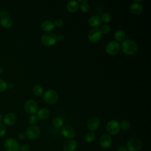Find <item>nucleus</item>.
<instances>
[{
  "instance_id": "bb28decb",
  "label": "nucleus",
  "mask_w": 151,
  "mask_h": 151,
  "mask_svg": "<svg viewBox=\"0 0 151 151\" xmlns=\"http://www.w3.org/2000/svg\"><path fill=\"white\" fill-rule=\"evenodd\" d=\"M111 19V16L110 15V14L109 13H104L102 14L101 17V21L107 23L109 22Z\"/></svg>"
},
{
  "instance_id": "dca6fc26",
  "label": "nucleus",
  "mask_w": 151,
  "mask_h": 151,
  "mask_svg": "<svg viewBox=\"0 0 151 151\" xmlns=\"http://www.w3.org/2000/svg\"><path fill=\"white\" fill-rule=\"evenodd\" d=\"M41 29L47 32H51L54 29V24L50 21H44L41 23Z\"/></svg>"
},
{
  "instance_id": "473e14b6",
  "label": "nucleus",
  "mask_w": 151,
  "mask_h": 151,
  "mask_svg": "<svg viewBox=\"0 0 151 151\" xmlns=\"http://www.w3.org/2000/svg\"><path fill=\"white\" fill-rule=\"evenodd\" d=\"M54 25V27H60L61 26H63V21L61 19H57L56 20H55L54 22L53 23Z\"/></svg>"
},
{
  "instance_id": "393cba45",
  "label": "nucleus",
  "mask_w": 151,
  "mask_h": 151,
  "mask_svg": "<svg viewBox=\"0 0 151 151\" xmlns=\"http://www.w3.org/2000/svg\"><path fill=\"white\" fill-rule=\"evenodd\" d=\"M95 139V134L93 132H88L85 136V140L88 143H91L94 141Z\"/></svg>"
},
{
  "instance_id": "a211bd4d",
  "label": "nucleus",
  "mask_w": 151,
  "mask_h": 151,
  "mask_svg": "<svg viewBox=\"0 0 151 151\" xmlns=\"http://www.w3.org/2000/svg\"><path fill=\"white\" fill-rule=\"evenodd\" d=\"M80 7L79 4L76 1H72L68 2L67 5V9L70 12H76Z\"/></svg>"
},
{
  "instance_id": "aec40b11",
  "label": "nucleus",
  "mask_w": 151,
  "mask_h": 151,
  "mask_svg": "<svg viewBox=\"0 0 151 151\" xmlns=\"http://www.w3.org/2000/svg\"><path fill=\"white\" fill-rule=\"evenodd\" d=\"M50 111L47 109H41L38 111L37 117L41 120H46L50 116Z\"/></svg>"
},
{
  "instance_id": "f8f14e48",
  "label": "nucleus",
  "mask_w": 151,
  "mask_h": 151,
  "mask_svg": "<svg viewBox=\"0 0 151 151\" xmlns=\"http://www.w3.org/2000/svg\"><path fill=\"white\" fill-rule=\"evenodd\" d=\"M100 124V120L98 117L93 116L90 118L87 122V125L88 129L92 131H96L99 127Z\"/></svg>"
},
{
  "instance_id": "c85d7f7f",
  "label": "nucleus",
  "mask_w": 151,
  "mask_h": 151,
  "mask_svg": "<svg viewBox=\"0 0 151 151\" xmlns=\"http://www.w3.org/2000/svg\"><path fill=\"white\" fill-rule=\"evenodd\" d=\"M6 132V127L4 124L0 123V138L2 137Z\"/></svg>"
},
{
  "instance_id": "cd10ccee",
  "label": "nucleus",
  "mask_w": 151,
  "mask_h": 151,
  "mask_svg": "<svg viewBox=\"0 0 151 151\" xmlns=\"http://www.w3.org/2000/svg\"><path fill=\"white\" fill-rule=\"evenodd\" d=\"M8 88L7 83L2 79H0V92H4L6 91Z\"/></svg>"
},
{
  "instance_id": "9d476101",
  "label": "nucleus",
  "mask_w": 151,
  "mask_h": 151,
  "mask_svg": "<svg viewBox=\"0 0 151 151\" xmlns=\"http://www.w3.org/2000/svg\"><path fill=\"white\" fill-rule=\"evenodd\" d=\"M102 37V33L99 28H92L90 30L88 34V40L93 42H96L99 41Z\"/></svg>"
},
{
  "instance_id": "c756f323",
  "label": "nucleus",
  "mask_w": 151,
  "mask_h": 151,
  "mask_svg": "<svg viewBox=\"0 0 151 151\" xmlns=\"http://www.w3.org/2000/svg\"><path fill=\"white\" fill-rule=\"evenodd\" d=\"M28 121L30 124H33V125L35 124L38 122V117H37V116H35L34 114H32L31 116H30L29 117Z\"/></svg>"
},
{
  "instance_id": "412c9836",
  "label": "nucleus",
  "mask_w": 151,
  "mask_h": 151,
  "mask_svg": "<svg viewBox=\"0 0 151 151\" xmlns=\"http://www.w3.org/2000/svg\"><path fill=\"white\" fill-rule=\"evenodd\" d=\"M130 11L134 14H139L143 10L142 6L137 2H134L130 5Z\"/></svg>"
},
{
  "instance_id": "f03ea898",
  "label": "nucleus",
  "mask_w": 151,
  "mask_h": 151,
  "mask_svg": "<svg viewBox=\"0 0 151 151\" xmlns=\"http://www.w3.org/2000/svg\"><path fill=\"white\" fill-rule=\"evenodd\" d=\"M4 148L6 151H19L20 145L17 140L11 137L5 141Z\"/></svg>"
},
{
  "instance_id": "c9c22d12",
  "label": "nucleus",
  "mask_w": 151,
  "mask_h": 151,
  "mask_svg": "<svg viewBox=\"0 0 151 151\" xmlns=\"http://www.w3.org/2000/svg\"><path fill=\"white\" fill-rule=\"evenodd\" d=\"M25 137H26V135H25V134L24 133L21 132V133H19V134H18V138H19V139H21V140H24V139H25Z\"/></svg>"
},
{
  "instance_id": "5701e85b",
  "label": "nucleus",
  "mask_w": 151,
  "mask_h": 151,
  "mask_svg": "<svg viewBox=\"0 0 151 151\" xmlns=\"http://www.w3.org/2000/svg\"><path fill=\"white\" fill-rule=\"evenodd\" d=\"M63 124V120L60 117H55L52 120V125L55 128H60Z\"/></svg>"
},
{
  "instance_id": "a878e982",
  "label": "nucleus",
  "mask_w": 151,
  "mask_h": 151,
  "mask_svg": "<svg viewBox=\"0 0 151 151\" xmlns=\"http://www.w3.org/2000/svg\"><path fill=\"white\" fill-rule=\"evenodd\" d=\"M119 124L120 128L123 130H127L130 127V123L127 120H122Z\"/></svg>"
},
{
  "instance_id": "4468645a",
  "label": "nucleus",
  "mask_w": 151,
  "mask_h": 151,
  "mask_svg": "<svg viewBox=\"0 0 151 151\" xmlns=\"http://www.w3.org/2000/svg\"><path fill=\"white\" fill-rule=\"evenodd\" d=\"M77 147V142L75 140L70 139L63 144V149L64 151H75Z\"/></svg>"
},
{
  "instance_id": "f257e3e1",
  "label": "nucleus",
  "mask_w": 151,
  "mask_h": 151,
  "mask_svg": "<svg viewBox=\"0 0 151 151\" xmlns=\"http://www.w3.org/2000/svg\"><path fill=\"white\" fill-rule=\"evenodd\" d=\"M121 48L124 54L130 55L137 52L138 46L134 41L132 40H126L122 43Z\"/></svg>"
},
{
  "instance_id": "2f4dec72",
  "label": "nucleus",
  "mask_w": 151,
  "mask_h": 151,
  "mask_svg": "<svg viewBox=\"0 0 151 151\" xmlns=\"http://www.w3.org/2000/svg\"><path fill=\"white\" fill-rule=\"evenodd\" d=\"M110 29H111L109 25L106 24V25H104L101 27L100 31H101L102 34H107L110 31Z\"/></svg>"
},
{
  "instance_id": "6e6552de",
  "label": "nucleus",
  "mask_w": 151,
  "mask_h": 151,
  "mask_svg": "<svg viewBox=\"0 0 151 151\" xmlns=\"http://www.w3.org/2000/svg\"><path fill=\"white\" fill-rule=\"evenodd\" d=\"M120 49L119 42L115 41L109 42L106 47V51L107 54L110 55H115L117 54Z\"/></svg>"
},
{
  "instance_id": "4c0bfd02",
  "label": "nucleus",
  "mask_w": 151,
  "mask_h": 151,
  "mask_svg": "<svg viewBox=\"0 0 151 151\" xmlns=\"http://www.w3.org/2000/svg\"><path fill=\"white\" fill-rule=\"evenodd\" d=\"M2 120V115H1V114L0 113V123L1 122V121Z\"/></svg>"
},
{
  "instance_id": "f704fd0d",
  "label": "nucleus",
  "mask_w": 151,
  "mask_h": 151,
  "mask_svg": "<svg viewBox=\"0 0 151 151\" xmlns=\"http://www.w3.org/2000/svg\"><path fill=\"white\" fill-rule=\"evenodd\" d=\"M65 39V36L63 34H59L57 36V40L58 41H63Z\"/></svg>"
},
{
  "instance_id": "f3484780",
  "label": "nucleus",
  "mask_w": 151,
  "mask_h": 151,
  "mask_svg": "<svg viewBox=\"0 0 151 151\" xmlns=\"http://www.w3.org/2000/svg\"><path fill=\"white\" fill-rule=\"evenodd\" d=\"M101 22L102 21L101 20V18L96 15L91 17L88 19L89 25L92 27H94V28L99 27L101 24Z\"/></svg>"
},
{
  "instance_id": "0eeeda50",
  "label": "nucleus",
  "mask_w": 151,
  "mask_h": 151,
  "mask_svg": "<svg viewBox=\"0 0 151 151\" xmlns=\"http://www.w3.org/2000/svg\"><path fill=\"white\" fill-rule=\"evenodd\" d=\"M142 146V142L137 139H131L126 143V149L129 151H139Z\"/></svg>"
},
{
  "instance_id": "20e7f679",
  "label": "nucleus",
  "mask_w": 151,
  "mask_h": 151,
  "mask_svg": "<svg viewBox=\"0 0 151 151\" xmlns=\"http://www.w3.org/2000/svg\"><path fill=\"white\" fill-rule=\"evenodd\" d=\"M42 44L45 46H51L57 42V36L52 32H47L41 38Z\"/></svg>"
},
{
  "instance_id": "e433bc0d",
  "label": "nucleus",
  "mask_w": 151,
  "mask_h": 151,
  "mask_svg": "<svg viewBox=\"0 0 151 151\" xmlns=\"http://www.w3.org/2000/svg\"><path fill=\"white\" fill-rule=\"evenodd\" d=\"M116 151H127V150L125 146H120L119 147H117Z\"/></svg>"
},
{
  "instance_id": "7ed1b4c3",
  "label": "nucleus",
  "mask_w": 151,
  "mask_h": 151,
  "mask_svg": "<svg viewBox=\"0 0 151 151\" xmlns=\"http://www.w3.org/2000/svg\"><path fill=\"white\" fill-rule=\"evenodd\" d=\"M43 99L44 101L50 104H55L58 100V94L53 90H48L43 94Z\"/></svg>"
},
{
  "instance_id": "72a5a7b5",
  "label": "nucleus",
  "mask_w": 151,
  "mask_h": 151,
  "mask_svg": "<svg viewBox=\"0 0 151 151\" xmlns=\"http://www.w3.org/2000/svg\"><path fill=\"white\" fill-rule=\"evenodd\" d=\"M20 151H31V147L28 145H24L20 147Z\"/></svg>"
},
{
  "instance_id": "2eb2a0df",
  "label": "nucleus",
  "mask_w": 151,
  "mask_h": 151,
  "mask_svg": "<svg viewBox=\"0 0 151 151\" xmlns=\"http://www.w3.org/2000/svg\"><path fill=\"white\" fill-rule=\"evenodd\" d=\"M17 120V116L14 113H12L6 114L3 119L4 124L8 126H11L14 125L16 123Z\"/></svg>"
},
{
  "instance_id": "6ab92c4d",
  "label": "nucleus",
  "mask_w": 151,
  "mask_h": 151,
  "mask_svg": "<svg viewBox=\"0 0 151 151\" xmlns=\"http://www.w3.org/2000/svg\"><path fill=\"white\" fill-rule=\"evenodd\" d=\"M12 24L13 22L12 19L8 16L2 17L1 19V24L4 28H10L12 26Z\"/></svg>"
},
{
  "instance_id": "7c9ffc66",
  "label": "nucleus",
  "mask_w": 151,
  "mask_h": 151,
  "mask_svg": "<svg viewBox=\"0 0 151 151\" xmlns=\"http://www.w3.org/2000/svg\"><path fill=\"white\" fill-rule=\"evenodd\" d=\"M80 9L83 12H87L89 10V5L87 2L81 4Z\"/></svg>"
},
{
  "instance_id": "4be33fe9",
  "label": "nucleus",
  "mask_w": 151,
  "mask_h": 151,
  "mask_svg": "<svg viewBox=\"0 0 151 151\" xmlns=\"http://www.w3.org/2000/svg\"><path fill=\"white\" fill-rule=\"evenodd\" d=\"M114 38L118 41H123L126 38V35L123 31L117 30L114 33Z\"/></svg>"
},
{
  "instance_id": "ddd939ff",
  "label": "nucleus",
  "mask_w": 151,
  "mask_h": 151,
  "mask_svg": "<svg viewBox=\"0 0 151 151\" xmlns=\"http://www.w3.org/2000/svg\"><path fill=\"white\" fill-rule=\"evenodd\" d=\"M99 144L103 148L108 149L112 145V139L109 134H103L99 139Z\"/></svg>"
},
{
  "instance_id": "39448f33",
  "label": "nucleus",
  "mask_w": 151,
  "mask_h": 151,
  "mask_svg": "<svg viewBox=\"0 0 151 151\" xmlns=\"http://www.w3.org/2000/svg\"><path fill=\"white\" fill-rule=\"evenodd\" d=\"M26 137L30 140H34L38 138L40 134V129L37 126H31L25 131Z\"/></svg>"
},
{
  "instance_id": "1a4fd4ad",
  "label": "nucleus",
  "mask_w": 151,
  "mask_h": 151,
  "mask_svg": "<svg viewBox=\"0 0 151 151\" xmlns=\"http://www.w3.org/2000/svg\"><path fill=\"white\" fill-rule=\"evenodd\" d=\"M38 104L37 102L32 100H28L24 106L25 110L26 112L30 114H34L37 113L38 110Z\"/></svg>"
},
{
  "instance_id": "9b49d317",
  "label": "nucleus",
  "mask_w": 151,
  "mask_h": 151,
  "mask_svg": "<svg viewBox=\"0 0 151 151\" xmlns=\"http://www.w3.org/2000/svg\"><path fill=\"white\" fill-rule=\"evenodd\" d=\"M61 134L67 139H72L76 135V132L74 129L70 126L66 125L62 127L61 130Z\"/></svg>"
},
{
  "instance_id": "423d86ee",
  "label": "nucleus",
  "mask_w": 151,
  "mask_h": 151,
  "mask_svg": "<svg viewBox=\"0 0 151 151\" xmlns=\"http://www.w3.org/2000/svg\"><path fill=\"white\" fill-rule=\"evenodd\" d=\"M120 124L118 122L114 120L109 121L106 126V130L109 134L111 135H116L120 131Z\"/></svg>"
},
{
  "instance_id": "b1692460",
  "label": "nucleus",
  "mask_w": 151,
  "mask_h": 151,
  "mask_svg": "<svg viewBox=\"0 0 151 151\" xmlns=\"http://www.w3.org/2000/svg\"><path fill=\"white\" fill-rule=\"evenodd\" d=\"M33 93L37 96H41L43 93V88L40 85H36L33 88Z\"/></svg>"
}]
</instances>
